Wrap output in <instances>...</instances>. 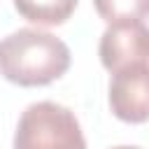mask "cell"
I'll list each match as a JSON object with an SVG mask.
<instances>
[{"instance_id":"1","label":"cell","mask_w":149,"mask_h":149,"mask_svg":"<svg viewBox=\"0 0 149 149\" xmlns=\"http://www.w3.org/2000/svg\"><path fill=\"white\" fill-rule=\"evenodd\" d=\"M70 47L37 28H21L0 40V77L16 86H47L70 70Z\"/></svg>"},{"instance_id":"2","label":"cell","mask_w":149,"mask_h":149,"mask_svg":"<svg viewBox=\"0 0 149 149\" xmlns=\"http://www.w3.org/2000/svg\"><path fill=\"white\" fill-rule=\"evenodd\" d=\"M12 149H86V137L70 107L40 100L21 112Z\"/></svg>"},{"instance_id":"3","label":"cell","mask_w":149,"mask_h":149,"mask_svg":"<svg viewBox=\"0 0 149 149\" xmlns=\"http://www.w3.org/2000/svg\"><path fill=\"white\" fill-rule=\"evenodd\" d=\"M98 56L102 68L112 74L133 65L149 63V26L144 21L107 26L100 35Z\"/></svg>"},{"instance_id":"4","label":"cell","mask_w":149,"mask_h":149,"mask_svg":"<svg viewBox=\"0 0 149 149\" xmlns=\"http://www.w3.org/2000/svg\"><path fill=\"white\" fill-rule=\"evenodd\" d=\"M107 102L112 114L123 123L149 121V63L114 72Z\"/></svg>"},{"instance_id":"5","label":"cell","mask_w":149,"mask_h":149,"mask_svg":"<svg viewBox=\"0 0 149 149\" xmlns=\"http://www.w3.org/2000/svg\"><path fill=\"white\" fill-rule=\"evenodd\" d=\"M79 0H14V9L35 26H61L77 9Z\"/></svg>"},{"instance_id":"6","label":"cell","mask_w":149,"mask_h":149,"mask_svg":"<svg viewBox=\"0 0 149 149\" xmlns=\"http://www.w3.org/2000/svg\"><path fill=\"white\" fill-rule=\"evenodd\" d=\"M93 7L107 26L144 21L149 16V0H93Z\"/></svg>"},{"instance_id":"7","label":"cell","mask_w":149,"mask_h":149,"mask_svg":"<svg viewBox=\"0 0 149 149\" xmlns=\"http://www.w3.org/2000/svg\"><path fill=\"white\" fill-rule=\"evenodd\" d=\"M112 149H140V147H133V144H130V147H128V144H121V147H112Z\"/></svg>"}]
</instances>
